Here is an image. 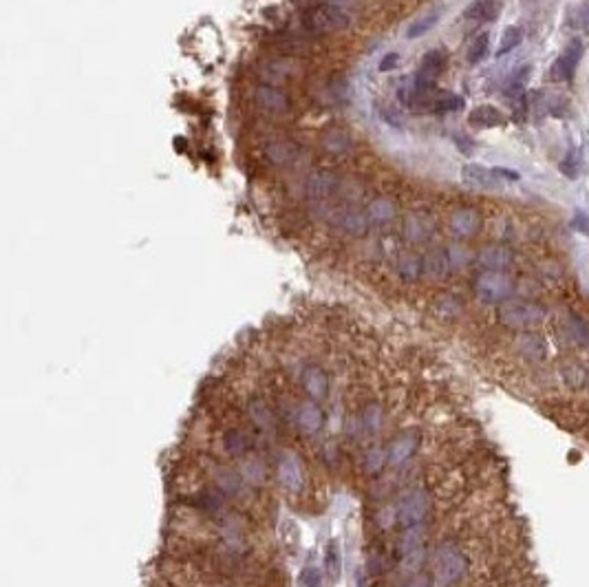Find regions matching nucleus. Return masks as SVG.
I'll return each mask as SVG.
<instances>
[{"label":"nucleus","mask_w":589,"mask_h":587,"mask_svg":"<svg viewBox=\"0 0 589 587\" xmlns=\"http://www.w3.org/2000/svg\"><path fill=\"white\" fill-rule=\"evenodd\" d=\"M324 146L329 148V153L333 155H344L351 150V137H349L344 130H331V133L324 137Z\"/></svg>","instance_id":"nucleus-33"},{"label":"nucleus","mask_w":589,"mask_h":587,"mask_svg":"<svg viewBox=\"0 0 589 587\" xmlns=\"http://www.w3.org/2000/svg\"><path fill=\"white\" fill-rule=\"evenodd\" d=\"M324 568H327V574H329L333 581H338V579H340L342 559H340V550H338V543H329V546H327V554H324Z\"/></svg>","instance_id":"nucleus-35"},{"label":"nucleus","mask_w":589,"mask_h":587,"mask_svg":"<svg viewBox=\"0 0 589 587\" xmlns=\"http://www.w3.org/2000/svg\"><path fill=\"white\" fill-rule=\"evenodd\" d=\"M471 561L466 552L453 541H446L433 552L431 559V583L433 587H455L468 574Z\"/></svg>","instance_id":"nucleus-2"},{"label":"nucleus","mask_w":589,"mask_h":587,"mask_svg":"<svg viewBox=\"0 0 589 587\" xmlns=\"http://www.w3.org/2000/svg\"><path fill=\"white\" fill-rule=\"evenodd\" d=\"M298 382H300L304 398H309L313 402H320V404L324 400H329V395H331V375L318 362L302 364L300 373H298Z\"/></svg>","instance_id":"nucleus-10"},{"label":"nucleus","mask_w":589,"mask_h":587,"mask_svg":"<svg viewBox=\"0 0 589 587\" xmlns=\"http://www.w3.org/2000/svg\"><path fill=\"white\" fill-rule=\"evenodd\" d=\"M219 444L227 457L243 460L254 453L256 440L254 433L247 431V426H227L219 433Z\"/></svg>","instance_id":"nucleus-12"},{"label":"nucleus","mask_w":589,"mask_h":587,"mask_svg":"<svg viewBox=\"0 0 589 587\" xmlns=\"http://www.w3.org/2000/svg\"><path fill=\"white\" fill-rule=\"evenodd\" d=\"M238 473H241L243 482L249 488H263L269 480V471H267V464L258 457H243V462L238 464Z\"/></svg>","instance_id":"nucleus-20"},{"label":"nucleus","mask_w":589,"mask_h":587,"mask_svg":"<svg viewBox=\"0 0 589 587\" xmlns=\"http://www.w3.org/2000/svg\"><path fill=\"white\" fill-rule=\"evenodd\" d=\"M501 14V3L499 0H475L466 7L464 18L468 20H482V23H493Z\"/></svg>","instance_id":"nucleus-25"},{"label":"nucleus","mask_w":589,"mask_h":587,"mask_svg":"<svg viewBox=\"0 0 589 587\" xmlns=\"http://www.w3.org/2000/svg\"><path fill=\"white\" fill-rule=\"evenodd\" d=\"M426 541H428V524L400 530V535L395 539V548H393V559H395L400 574L404 576L420 574L428 554Z\"/></svg>","instance_id":"nucleus-1"},{"label":"nucleus","mask_w":589,"mask_h":587,"mask_svg":"<svg viewBox=\"0 0 589 587\" xmlns=\"http://www.w3.org/2000/svg\"><path fill=\"white\" fill-rule=\"evenodd\" d=\"M493 172H495L499 179H506V181H519V179H521V175H519L517 170H510V168H504V166L493 168Z\"/></svg>","instance_id":"nucleus-44"},{"label":"nucleus","mask_w":589,"mask_h":587,"mask_svg":"<svg viewBox=\"0 0 589 587\" xmlns=\"http://www.w3.org/2000/svg\"><path fill=\"white\" fill-rule=\"evenodd\" d=\"M462 175L468 183L484 190H493L499 186V177L493 172V168H486L482 164H466L462 168Z\"/></svg>","instance_id":"nucleus-23"},{"label":"nucleus","mask_w":589,"mask_h":587,"mask_svg":"<svg viewBox=\"0 0 589 587\" xmlns=\"http://www.w3.org/2000/svg\"><path fill=\"white\" fill-rule=\"evenodd\" d=\"M578 25H581V29L587 31V36H589V0L578 7Z\"/></svg>","instance_id":"nucleus-43"},{"label":"nucleus","mask_w":589,"mask_h":587,"mask_svg":"<svg viewBox=\"0 0 589 587\" xmlns=\"http://www.w3.org/2000/svg\"><path fill=\"white\" fill-rule=\"evenodd\" d=\"M446 64H448V53H446V49H442V47H435V49L424 53V58L420 62L417 78L426 80V82H437L442 71L446 69Z\"/></svg>","instance_id":"nucleus-19"},{"label":"nucleus","mask_w":589,"mask_h":587,"mask_svg":"<svg viewBox=\"0 0 589 587\" xmlns=\"http://www.w3.org/2000/svg\"><path fill=\"white\" fill-rule=\"evenodd\" d=\"M298 583H300V587H322V574H320L318 568L309 565V568H304L300 572Z\"/></svg>","instance_id":"nucleus-39"},{"label":"nucleus","mask_w":589,"mask_h":587,"mask_svg":"<svg viewBox=\"0 0 589 587\" xmlns=\"http://www.w3.org/2000/svg\"><path fill=\"white\" fill-rule=\"evenodd\" d=\"M559 170H561V175L565 179H570V181H576L578 177H581V170H583L581 150H576V148L567 150L565 157L559 161Z\"/></svg>","instance_id":"nucleus-28"},{"label":"nucleus","mask_w":589,"mask_h":587,"mask_svg":"<svg viewBox=\"0 0 589 587\" xmlns=\"http://www.w3.org/2000/svg\"><path fill=\"white\" fill-rule=\"evenodd\" d=\"M389 468L386 462V449L384 444H371L362 451V457H360V471L364 473V477H380Z\"/></svg>","instance_id":"nucleus-18"},{"label":"nucleus","mask_w":589,"mask_h":587,"mask_svg":"<svg viewBox=\"0 0 589 587\" xmlns=\"http://www.w3.org/2000/svg\"><path fill=\"white\" fill-rule=\"evenodd\" d=\"M475 294L484 302H493V305H504L515 294V280H512L506 271H493L484 269L482 274L475 278Z\"/></svg>","instance_id":"nucleus-7"},{"label":"nucleus","mask_w":589,"mask_h":587,"mask_svg":"<svg viewBox=\"0 0 589 587\" xmlns=\"http://www.w3.org/2000/svg\"><path fill=\"white\" fill-rule=\"evenodd\" d=\"M448 227H451L453 236L457 238H473L482 230V214L475 208H457L451 214Z\"/></svg>","instance_id":"nucleus-15"},{"label":"nucleus","mask_w":589,"mask_h":587,"mask_svg":"<svg viewBox=\"0 0 589 587\" xmlns=\"http://www.w3.org/2000/svg\"><path fill=\"white\" fill-rule=\"evenodd\" d=\"M296 146L287 144V141H274V144H269L265 148V155L269 161H274V164H289L291 159H296Z\"/></svg>","instance_id":"nucleus-30"},{"label":"nucleus","mask_w":589,"mask_h":587,"mask_svg":"<svg viewBox=\"0 0 589 587\" xmlns=\"http://www.w3.org/2000/svg\"><path fill=\"white\" fill-rule=\"evenodd\" d=\"M583 40L581 38H572L567 42V47L563 49V53L554 60V64L550 67V78L554 82H572L574 73L578 69V64L583 60Z\"/></svg>","instance_id":"nucleus-14"},{"label":"nucleus","mask_w":589,"mask_h":587,"mask_svg":"<svg viewBox=\"0 0 589 587\" xmlns=\"http://www.w3.org/2000/svg\"><path fill=\"white\" fill-rule=\"evenodd\" d=\"M433 504H435V499L428 488H424V486L411 488V491H406L389 506L391 515H393V526L404 530L411 526L426 524L433 513Z\"/></svg>","instance_id":"nucleus-3"},{"label":"nucleus","mask_w":589,"mask_h":587,"mask_svg":"<svg viewBox=\"0 0 589 587\" xmlns=\"http://www.w3.org/2000/svg\"><path fill=\"white\" fill-rule=\"evenodd\" d=\"M333 221L338 223V227H340L342 232L351 234V236H360L366 232L369 227V216L358 212V210H342L338 216H333Z\"/></svg>","instance_id":"nucleus-24"},{"label":"nucleus","mask_w":589,"mask_h":587,"mask_svg":"<svg viewBox=\"0 0 589 587\" xmlns=\"http://www.w3.org/2000/svg\"><path fill=\"white\" fill-rule=\"evenodd\" d=\"M402 587H433L431 576L428 574H413L406 579V583Z\"/></svg>","instance_id":"nucleus-41"},{"label":"nucleus","mask_w":589,"mask_h":587,"mask_svg":"<svg viewBox=\"0 0 589 587\" xmlns=\"http://www.w3.org/2000/svg\"><path fill=\"white\" fill-rule=\"evenodd\" d=\"M245 418L247 422L252 424L254 431H260V433H276L278 429V413L274 411V406L269 404V402L263 398V395H249L245 400Z\"/></svg>","instance_id":"nucleus-11"},{"label":"nucleus","mask_w":589,"mask_h":587,"mask_svg":"<svg viewBox=\"0 0 589 587\" xmlns=\"http://www.w3.org/2000/svg\"><path fill=\"white\" fill-rule=\"evenodd\" d=\"M397 271L400 276L413 282V280H420V276L424 274V258L415 256V254H406L402 256V260L397 263Z\"/></svg>","instance_id":"nucleus-29"},{"label":"nucleus","mask_w":589,"mask_h":587,"mask_svg":"<svg viewBox=\"0 0 589 587\" xmlns=\"http://www.w3.org/2000/svg\"><path fill=\"white\" fill-rule=\"evenodd\" d=\"M293 422H296V429L304 437H316L320 435L324 424H327V413L322 409L320 402H313L309 398H304L302 402L296 404V415H293Z\"/></svg>","instance_id":"nucleus-13"},{"label":"nucleus","mask_w":589,"mask_h":587,"mask_svg":"<svg viewBox=\"0 0 589 587\" xmlns=\"http://www.w3.org/2000/svg\"><path fill=\"white\" fill-rule=\"evenodd\" d=\"M366 216H369L371 223L384 225V223H389L393 219V216H395V205H393V201L386 199V197H378V199H373L369 203Z\"/></svg>","instance_id":"nucleus-26"},{"label":"nucleus","mask_w":589,"mask_h":587,"mask_svg":"<svg viewBox=\"0 0 589 587\" xmlns=\"http://www.w3.org/2000/svg\"><path fill=\"white\" fill-rule=\"evenodd\" d=\"M278 482L282 486V491L291 497H300L307 488V473H304V464L298 457V453L293 451H285L280 453L278 457Z\"/></svg>","instance_id":"nucleus-9"},{"label":"nucleus","mask_w":589,"mask_h":587,"mask_svg":"<svg viewBox=\"0 0 589 587\" xmlns=\"http://www.w3.org/2000/svg\"><path fill=\"white\" fill-rule=\"evenodd\" d=\"M462 106H464V97L462 95L442 93L437 104H435V111H437V113H453V111H459Z\"/></svg>","instance_id":"nucleus-37"},{"label":"nucleus","mask_w":589,"mask_h":587,"mask_svg":"<svg viewBox=\"0 0 589 587\" xmlns=\"http://www.w3.org/2000/svg\"><path fill=\"white\" fill-rule=\"evenodd\" d=\"M477 263L484 269L493 271H506L512 263H515V254L506 245H486L482 252L477 254Z\"/></svg>","instance_id":"nucleus-17"},{"label":"nucleus","mask_w":589,"mask_h":587,"mask_svg":"<svg viewBox=\"0 0 589 587\" xmlns=\"http://www.w3.org/2000/svg\"><path fill=\"white\" fill-rule=\"evenodd\" d=\"M431 230H426V219L424 216H411L406 221V234L413 238V241H424L428 236Z\"/></svg>","instance_id":"nucleus-38"},{"label":"nucleus","mask_w":589,"mask_h":587,"mask_svg":"<svg viewBox=\"0 0 589 587\" xmlns=\"http://www.w3.org/2000/svg\"><path fill=\"white\" fill-rule=\"evenodd\" d=\"M488 53H490V34L488 31H482V34L471 42V47H468V62L471 64L484 62L488 58Z\"/></svg>","instance_id":"nucleus-32"},{"label":"nucleus","mask_w":589,"mask_h":587,"mask_svg":"<svg viewBox=\"0 0 589 587\" xmlns=\"http://www.w3.org/2000/svg\"><path fill=\"white\" fill-rule=\"evenodd\" d=\"M570 225L574 227V230H576L578 234H583V236H587V238H589V214H587L585 210L578 208V210L574 212V216H572Z\"/></svg>","instance_id":"nucleus-40"},{"label":"nucleus","mask_w":589,"mask_h":587,"mask_svg":"<svg viewBox=\"0 0 589 587\" xmlns=\"http://www.w3.org/2000/svg\"><path fill=\"white\" fill-rule=\"evenodd\" d=\"M523 3H537V0H523Z\"/></svg>","instance_id":"nucleus-45"},{"label":"nucleus","mask_w":589,"mask_h":587,"mask_svg":"<svg viewBox=\"0 0 589 587\" xmlns=\"http://www.w3.org/2000/svg\"><path fill=\"white\" fill-rule=\"evenodd\" d=\"M523 42V29L517 27V25H510L504 29V34H501V40H499V47H497V56H508L510 51H515L519 45Z\"/></svg>","instance_id":"nucleus-31"},{"label":"nucleus","mask_w":589,"mask_h":587,"mask_svg":"<svg viewBox=\"0 0 589 587\" xmlns=\"http://www.w3.org/2000/svg\"><path fill=\"white\" fill-rule=\"evenodd\" d=\"M440 23V12H431L428 16L424 18H417L415 23H413L409 29H406V38L415 40V38H422L424 34H428V31Z\"/></svg>","instance_id":"nucleus-34"},{"label":"nucleus","mask_w":589,"mask_h":587,"mask_svg":"<svg viewBox=\"0 0 589 587\" xmlns=\"http://www.w3.org/2000/svg\"><path fill=\"white\" fill-rule=\"evenodd\" d=\"M335 188H338V181L331 175H327V172H316V175H311V179L307 181V192L316 199L331 197V194L335 192Z\"/></svg>","instance_id":"nucleus-27"},{"label":"nucleus","mask_w":589,"mask_h":587,"mask_svg":"<svg viewBox=\"0 0 589 587\" xmlns=\"http://www.w3.org/2000/svg\"><path fill=\"white\" fill-rule=\"evenodd\" d=\"M386 426V404L380 398L364 400L355 411V426L349 435L364 440H375Z\"/></svg>","instance_id":"nucleus-6"},{"label":"nucleus","mask_w":589,"mask_h":587,"mask_svg":"<svg viewBox=\"0 0 589 587\" xmlns=\"http://www.w3.org/2000/svg\"><path fill=\"white\" fill-rule=\"evenodd\" d=\"M422 446H424L422 429L409 426V429H400L397 433H393L384 444L389 468H397V471L404 468V466H409L417 457Z\"/></svg>","instance_id":"nucleus-4"},{"label":"nucleus","mask_w":589,"mask_h":587,"mask_svg":"<svg viewBox=\"0 0 589 587\" xmlns=\"http://www.w3.org/2000/svg\"><path fill=\"white\" fill-rule=\"evenodd\" d=\"M302 25L311 34H340L349 29L351 18L335 5H316L302 14Z\"/></svg>","instance_id":"nucleus-5"},{"label":"nucleus","mask_w":589,"mask_h":587,"mask_svg":"<svg viewBox=\"0 0 589 587\" xmlns=\"http://www.w3.org/2000/svg\"><path fill=\"white\" fill-rule=\"evenodd\" d=\"M453 269V260H451V252H446L442 247H435L424 256V274H428L435 280H442L451 274Z\"/></svg>","instance_id":"nucleus-21"},{"label":"nucleus","mask_w":589,"mask_h":587,"mask_svg":"<svg viewBox=\"0 0 589 587\" xmlns=\"http://www.w3.org/2000/svg\"><path fill=\"white\" fill-rule=\"evenodd\" d=\"M468 122L475 128H495V126L506 124V115L501 113L497 106L482 104V106L473 108L471 115H468Z\"/></svg>","instance_id":"nucleus-22"},{"label":"nucleus","mask_w":589,"mask_h":587,"mask_svg":"<svg viewBox=\"0 0 589 587\" xmlns=\"http://www.w3.org/2000/svg\"><path fill=\"white\" fill-rule=\"evenodd\" d=\"M517 347L526 358H543L545 356V347L537 336H523V338H519Z\"/></svg>","instance_id":"nucleus-36"},{"label":"nucleus","mask_w":589,"mask_h":587,"mask_svg":"<svg viewBox=\"0 0 589 587\" xmlns=\"http://www.w3.org/2000/svg\"><path fill=\"white\" fill-rule=\"evenodd\" d=\"M397 62H400V56H397L395 51H391V53H386V56L380 60V71L386 73V71L397 69Z\"/></svg>","instance_id":"nucleus-42"},{"label":"nucleus","mask_w":589,"mask_h":587,"mask_svg":"<svg viewBox=\"0 0 589 587\" xmlns=\"http://www.w3.org/2000/svg\"><path fill=\"white\" fill-rule=\"evenodd\" d=\"M254 102H256L260 108L269 111V113H287L289 108H291L289 95L282 93L280 89H276V86H271V84H260V86H256Z\"/></svg>","instance_id":"nucleus-16"},{"label":"nucleus","mask_w":589,"mask_h":587,"mask_svg":"<svg viewBox=\"0 0 589 587\" xmlns=\"http://www.w3.org/2000/svg\"><path fill=\"white\" fill-rule=\"evenodd\" d=\"M499 322L510 329H530L545 320V309L534 302H504L499 305Z\"/></svg>","instance_id":"nucleus-8"}]
</instances>
